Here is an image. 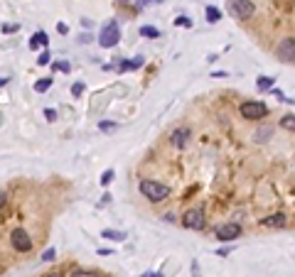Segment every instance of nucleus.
Listing matches in <instances>:
<instances>
[{"mask_svg":"<svg viewBox=\"0 0 295 277\" xmlns=\"http://www.w3.org/2000/svg\"><path fill=\"white\" fill-rule=\"evenodd\" d=\"M140 194L145 196V199H150L153 204H158V201H163L165 196L170 194V189H167L165 184H160V182L143 179V182H140Z\"/></svg>","mask_w":295,"mask_h":277,"instance_id":"1","label":"nucleus"},{"mask_svg":"<svg viewBox=\"0 0 295 277\" xmlns=\"http://www.w3.org/2000/svg\"><path fill=\"white\" fill-rule=\"evenodd\" d=\"M121 42V27L116 20H108V25L101 27V34H98V45L103 49H111V47H116Z\"/></svg>","mask_w":295,"mask_h":277,"instance_id":"2","label":"nucleus"},{"mask_svg":"<svg viewBox=\"0 0 295 277\" xmlns=\"http://www.w3.org/2000/svg\"><path fill=\"white\" fill-rule=\"evenodd\" d=\"M227 13L234 20H248L256 13V8H253L251 0H229V3H227Z\"/></svg>","mask_w":295,"mask_h":277,"instance_id":"3","label":"nucleus"},{"mask_svg":"<svg viewBox=\"0 0 295 277\" xmlns=\"http://www.w3.org/2000/svg\"><path fill=\"white\" fill-rule=\"evenodd\" d=\"M241 115L246 118V121H261V118L268 115V106L261 103V101H246L241 106Z\"/></svg>","mask_w":295,"mask_h":277,"instance_id":"4","label":"nucleus"},{"mask_svg":"<svg viewBox=\"0 0 295 277\" xmlns=\"http://www.w3.org/2000/svg\"><path fill=\"white\" fill-rule=\"evenodd\" d=\"M10 243H13V248L17 253H30L32 250V238H30V233L22 231V228H15L10 233Z\"/></svg>","mask_w":295,"mask_h":277,"instance_id":"5","label":"nucleus"},{"mask_svg":"<svg viewBox=\"0 0 295 277\" xmlns=\"http://www.w3.org/2000/svg\"><path fill=\"white\" fill-rule=\"evenodd\" d=\"M204 223H207V218H204V211H202V209H190L187 214L182 216V226H184V228L202 231V228H204Z\"/></svg>","mask_w":295,"mask_h":277,"instance_id":"6","label":"nucleus"},{"mask_svg":"<svg viewBox=\"0 0 295 277\" xmlns=\"http://www.w3.org/2000/svg\"><path fill=\"white\" fill-rule=\"evenodd\" d=\"M239 235H241V226L239 223H227V226H219L216 228V238L219 241H236L239 238Z\"/></svg>","mask_w":295,"mask_h":277,"instance_id":"7","label":"nucleus"},{"mask_svg":"<svg viewBox=\"0 0 295 277\" xmlns=\"http://www.w3.org/2000/svg\"><path fill=\"white\" fill-rule=\"evenodd\" d=\"M276 54H278V59H283V62H293L295 64V39H283V42L276 47Z\"/></svg>","mask_w":295,"mask_h":277,"instance_id":"8","label":"nucleus"},{"mask_svg":"<svg viewBox=\"0 0 295 277\" xmlns=\"http://www.w3.org/2000/svg\"><path fill=\"white\" fill-rule=\"evenodd\" d=\"M187 140H190V130H187V128H177V130H172V135H170V142H172L175 147H184V145H187Z\"/></svg>","mask_w":295,"mask_h":277,"instance_id":"9","label":"nucleus"},{"mask_svg":"<svg viewBox=\"0 0 295 277\" xmlns=\"http://www.w3.org/2000/svg\"><path fill=\"white\" fill-rule=\"evenodd\" d=\"M285 223H288L285 214H273V216H266V218H261V226H266V228H283Z\"/></svg>","mask_w":295,"mask_h":277,"instance_id":"10","label":"nucleus"},{"mask_svg":"<svg viewBox=\"0 0 295 277\" xmlns=\"http://www.w3.org/2000/svg\"><path fill=\"white\" fill-rule=\"evenodd\" d=\"M49 45V39H47V34L40 30V32H34L32 34V39H30V49H37V47H47Z\"/></svg>","mask_w":295,"mask_h":277,"instance_id":"11","label":"nucleus"},{"mask_svg":"<svg viewBox=\"0 0 295 277\" xmlns=\"http://www.w3.org/2000/svg\"><path fill=\"white\" fill-rule=\"evenodd\" d=\"M271 135H273V128L266 125V128H258V130L253 133V140H256V142H268Z\"/></svg>","mask_w":295,"mask_h":277,"instance_id":"12","label":"nucleus"},{"mask_svg":"<svg viewBox=\"0 0 295 277\" xmlns=\"http://www.w3.org/2000/svg\"><path fill=\"white\" fill-rule=\"evenodd\" d=\"M101 235H103L106 241H116V243L126 241V233H121V231H111V228H106V231H103Z\"/></svg>","mask_w":295,"mask_h":277,"instance_id":"13","label":"nucleus"},{"mask_svg":"<svg viewBox=\"0 0 295 277\" xmlns=\"http://www.w3.org/2000/svg\"><path fill=\"white\" fill-rule=\"evenodd\" d=\"M256 86H258V91H268V89H273V76H258Z\"/></svg>","mask_w":295,"mask_h":277,"instance_id":"14","label":"nucleus"},{"mask_svg":"<svg viewBox=\"0 0 295 277\" xmlns=\"http://www.w3.org/2000/svg\"><path fill=\"white\" fill-rule=\"evenodd\" d=\"M140 64H143V57H135L133 62H123V64H121V71H133V69H138Z\"/></svg>","mask_w":295,"mask_h":277,"instance_id":"15","label":"nucleus"},{"mask_svg":"<svg viewBox=\"0 0 295 277\" xmlns=\"http://www.w3.org/2000/svg\"><path fill=\"white\" fill-rule=\"evenodd\" d=\"M49 86H52V78H40V81L34 84V91H37V93H45Z\"/></svg>","mask_w":295,"mask_h":277,"instance_id":"16","label":"nucleus"},{"mask_svg":"<svg viewBox=\"0 0 295 277\" xmlns=\"http://www.w3.org/2000/svg\"><path fill=\"white\" fill-rule=\"evenodd\" d=\"M204 15H207V22H219V17H221V13L216 8H212V5L204 10Z\"/></svg>","mask_w":295,"mask_h":277,"instance_id":"17","label":"nucleus"},{"mask_svg":"<svg viewBox=\"0 0 295 277\" xmlns=\"http://www.w3.org/2000/svg\"><path fill=\"white\" fill-rule=\"evenodd\" d=\"M280 125H283L285 130H293V133H295V115H285L283 121H280Z\"/></svg>","mask_w":295,"mask_h":277,"instance_id":"18","label":"nucleus"},{"mask_svg":"<svg viewBox=\"0 0 295 277\" xmlns=\"http://www.w3.org/2000/svg\"><path fill=\"white\" fill-rule=\"evenodd\" d=\"M140 34H143V37H160V30H155V27H148V25H143V27H140Z\"/></svg>","mask_w":295,"mask_h":277,"instance_id":"19","label":"nucleus"},{"mask_svg":"<svg viewBox=\"0 0 295 277\" xmlns=\"http://www.w3.org/2000/svg\"><path fill=\"white\" fill-rule=\"evenodd\" d=\"M175 25H177V27H192V17H187V15H180V17L175 20Z\"/></svg>","mask_w":295,"mask_h":277,"instance_id":"20","label":"nucleus"},{"mask_svg":"<svg viewBox=\"0 0 295 277\" xmlns=\"http://www.w3.org/2000/svg\"><path fill=\"white\" fill-rule=\"evenodd\" d=\"M111 182H114V169H106V172L101 174V184H103V186H108Z\"/></svg>","mask_w":295,"mask_h":277,"instance_id":"21","label":"nucleus"},{"mask_svg":"<svg viewBox=\"0 0 295 277\" xmlns=\"http://www.w3.org/2000/svg\"><path fill=\"white\" fill-rule=\"evenodd\" d=\"M49 59H52V54H49V52H42L40 59H37V64H42V66H45V64H49Z\"/></svg>","mask_w":295,"mask_h":277,"instance_id":"22","label":"nucleus"},{"mask_svg":"<svg viewBox=\"0 0 295 277\" xmlns=\"http://www.w3.org/2000/svg\"><path fill=\"white\" fill-rule=\"evenodd\" d=\"M54 69H57V71H66V74L71 71V66H69L66 62H57V64H54Z\"/></svg>","mask_w":295,"mask_h":277,"instance_id":"23","label":"nucleus"},{"mask_svg":"<svg viewBox=\"0 0 295 277\" xmlns=\"http://www.w3.org/2000/svg\"><path fill=\"white\" fill-rule=\"evenodd\" d=\"M45 118H47V121L52 123V121H57V110H52V108H47L45 110Z\"/></svg>","mask_w":295,"mask_h":277,"instance_id":"24","label":"nucleus"},{"mask_svg":"<svg viewBox=\"0 0 295 277\" xmlns=\"http://www.w3.org/2000/svg\"><path fill=\"white\" fill-rule=\"evenodd\" d=\"M98 128H101V130H114V128H116V123H108V121H101V123H98Z\"/></svg>","mask_w":295,"mask_h":277,"instance_id":"25","label":"nucleus"},{"mask_svg":"<svg viewBox=\"0 0 295 277\" xmlns=\"http://www.w3.org/2000/svg\"><path fill=\"white\" fill-rule=\"evenodd\" d=\"M71 93H74V96H82V93H84V84H74Z\"/></svg>","mask_w":295,"mask_h":277,"instance_id":"26","label":"nucleus"},{"mask_svg":"<svg viewBox=\"0 0 295 277\" xmlns=\"http://www.w3.org/2000/svg\"><path fill=\"white\" fill-rule=\"evenodd\" d=\"M42 260H45V262H47V260H54V250H52V248L45 250V253H42Z\"/></svg>","mask_w":295,"mask_h":277,"instance_id":"27","label":"nucleus"},{"mask_svg":"<svg viewBox=\"0 0 295 277\" xmlns=\"http://www.w3.org/2000/svg\"><path fill=\"white\" fill-rule=\"evenodd\" d=\"M148 3H160V0H138V8H145Z\"/></svg>","mask_w":295,"mask_h":277,"instance_id":"28","label":"nucleus"},{"mask_svg":"<svg viewBox=\"0 0 295 277\" xmlns=\"http://www.w3.org/2000/svg\"><path fill=\"white\" fill-rule=\"evenodd\" d=\"M57 32H59V34H66V25L59 22V25H57Z\"/></svg>","mask_w":295,"mask_h":277,"instance_id":"29","label":"nucleus"},{"mask_svg":"<svg viewBox=\"0 0 295 277\" xmlns=\"http://www.w3.org/2000/svg\"><path fill=\"white\" fill-rule=\"evenodd\" d=\"M229 250H231V248H221V250H216V255H221V258H227V255H229Z\"/></svg>","mask_w":295,"mask_h":277,"instance_id":"30","label":"nucleus"},{"mask_svg":"<svg viewBox=\"0 0 295 277\" xmlns=\"http://www.w3.org/2000/svg\"><path fill=\"white\" fill-rule=\"evenodd\" d=\"M5 204H8V194L3 191V194H0V206H5Z\"/></svg>","mask_w":295,"mask_h":277,"instance_id":"31","label":"nucleus"},{"mask_svg":"<svg viewBox=\"0 0 295 277\" xmlns=\"http://www.w3.org/2000/svg\"><path fill=\"white\" fill-rule=\"evenodd\" d=\"M212 76H214V78H224V76H227V71H214Z\"/></svg>","mask_w":295,"mask_h":277,"instance_id":"32","label":"nucleus"},{"mask_svg":"<svg viewBox=\"0 0 295 277\" xmlns=\"http://www.w3.org/2000/svg\"><path fill=\"white\" fill-rule=\"evenodd\" d=\"M71 277H94V275H89V272H74Z\"/></svg>","mask_w":295,"mask_h":277,"instance_id":"33","label":"nucleus"},{"mask_svg":"<svg viewBox=\"0 0 295 277\" xmlns=\"http://www.w3.org/2000/svg\"><path fill=\"white\" fill-rule=\"evenodd\" d=\"M148 277H163V275H158V272H150V275H148Z\"/></svg>","mask_w":295,"mask_h":277,"instance_id":"34","label":"nucleus"},{"mask_svg":"<svg viewBox=\"0 0 295 277\" xmlns=\"http://www.w3.org/2000/svg\"><path fill=\"white\" fill-rule=\"evenodd\" d=\"M47 277H64V275H59V272H54V275H47Z\"/></svg>","mask_w":295,"mask_h":277,"instance_id":"35","label":"nucleus"},{"mask_svg":"<svg viewBox=\"0 0 295 277\" xmlns=\"http://www.w3.org/2000/svg\"><path fill=\"white\" fill-rule=\"evenodd\" d=\"M118 3H128V0H118Z\"/></svg>","mask_w":295,"mask_h":277,"instance_id":"36","label":"nucleus"}]
</instances>
